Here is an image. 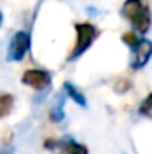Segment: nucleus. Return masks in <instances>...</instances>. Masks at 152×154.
I'll list each match as a JSON object with an SVG mask.
<instances>
[{
	"label": "nucleus",
	"instance_id": "f03ea898",
	"mask_svg": "<svg viewBox=\"0 0 152 154\" xmlns=\"http://www.w3.org/2000/svg\"><path fill=\"white\" fill-rule=\"evenodd\" d=\"M75 45L72 48V53L69 56V61H75L95 43L98 30L92 23H75Z\"/></svg>",
	"mask_w": 152,
	"mask_h": 154
},
{
	"label": "nucleus",
	"instance_id": "6e6552de",
	"mask_svg": "<svg viewBox=\"0 0 152 154\" xmlns=\"http://www.w3.org/2000/svg\"><path fill=\"white\" fill-rule=\"evenodd\" d=\"M59 148H62V151L66 154H88L87 146L80 144V143H77V141H72V139H69V141H61Z\"/></svg>",
	"mask_w": 152,
	"mask_h": 154
},
{
	"label": "nucleus",
	"instance_id": "9b49d317",
	"mask_svg": "<svg viewBox=\"0 0 152 154\" xmlns=\"http://www.w3.org/2000/svg\"><path fill=\"white\" fill-rule=\"evenodd\" d=\"M123 41H124L126 45H128V46L133 49V48L137 46V43L141 41V38H137L134 31H126L124 35H123Z\"/></svg>",
	"mask_w": 152,
	"mask_h": 154
},
{
	"label": "nucleus",
	"instance_id": "20e7f679",
	"mask_svg": "<svg viewBox=\"0 0 152 154\" xmlns=\"http://www.w3.org/2000/svg\"><path fill=\"white\" fill-rule=\"evenodd\" d=\"M51 75L49 72L43 71V69H28L23 75H21V84L28 85L34 90H44L51 85Z\"/></svg>",
	"mask_w": 152,
	"mask_h": 154
},
{
	"label": "nucleus",
	"instance_id": "39448f33",
	"mask_svg": "<svg viewBox=\"0 0 152 154\" xmlns=\"http://www.w3.org/2000/svg\"><path fill=\"white\" fill-rule=\"evenodd\" d=\"M152 56V41L146 38H141L136 48H133V59H131V67L139 71V69L146 67Z\"/></svg>",
	"mask_w": 152,
	"mask_h": 154
},
{
	"label": "nucleus",
	"instance_id": "f8f14e48",
	"mask_svg": "<svg viewBox=\"0 0 152 154\" xmlns=\"http://www.w3.org/2000/svg\"><path fill=\"white\" fill-rule=\"evenodd\" d=\"M15 152V148H13L12 144H10L8 141H5L3 143V146H2V151H0V154H13Z\"/></svg>",
	"mask_w": 152,
	"mask_h": 154
},
{
	"label": "nucleus",
	"instance_id": "9d476101",
	"mask_svg": "<svg viewBox=\"0 0 152 154\" xmlns=\"http://www.w3.org/2000/svg\"><path fill=\"white\" fill-rule=\"evenodd\" d=\"M139 115L152 120V94H149L139 105Z\"/></svg>",
	"mask_w": 152,
	"mask_h": 154
},
{
	"label": "nucleus",
	"instance_id": "f257e3e1",
	"mask_svg": "<svg viewBox=\"0 0 152 154\" xmlns=\"http://www.w3.org/2000/svg\"><path fill=\"white\" fill-rule=\"evenodd\" d=\"M121 13L133 25V28L137 33L146 35L149 31L152 18H151L149 5L146 2H142V0H126L121 7Z\"/></svg>",
	"mask_w": 152,
	"mask_h": 154
},
{
	"label": "nucleus",
	"instance_id": "1a4fd4ad",
	"mask_svg": "<svg viewBox=\"0 0 152 154\" xmlns=\"http://www.w3.org/2000/svg\"><path fill=\"white\" fill-rule=\"evenodd\" d=\"M13 103H15V98L10 94H3L0 97V118H7L10 115V112L13 110Z\"/></svg>",
	"mask_w": 152,
	"mask_h": 154
},
{
	"label": "nucleus",
	"instance_id": "7ed1b4c3",
	"mask_svg": "<svg viewBox=\"0 0 152 154\" xmlns=\"http://www.w3.org/2000/svg\"><path fill=\"white\" fill-rule=\"evenodd\" d=\"M30 45H31L30 33L28 31H16L13 35L12 41H10L7 59L8 61H21L26 56L28 51H30Z\"/></svg>",
	"mask_w": 152,
	"mask_h": 154
},
{
	"label": "nucleus",
	"instance_id": "0eeeda50",
	"mask_svg": "<svg viewBox=\"0 0 152 154\" xmlns=\"http://www.w3.org/2000/svg\"><path fill=\"white\" fill-rule=\"evenodd\" d=\"M62 89H64V92H66V95L69 98H72V100L75 102L77 105H80V107H87V98H85V95L80 92V90L77 89V87L74 85V84H70V82H64V85H62Z\"/></svg>",
	"mask_w": 152,
	"mask_h": 154
},
{
	"label": "nucleus",
	"instance_id": "423d86ee",
	"mask_svg": "<svg viewBox=\"0 0 152 154\" xmlns=\"http://www.w3.org/2000/svg\"><path fill=\"white\" fill-rule=\"evenodd\" d=\"M66 92L57 94L56 100H54L52 107L49 110V120L52 123H61L64 118H66V112H64V105H66Z\"/></svg>",
	"mask_w": 152,
	"mask_h": 154
}]
</instances>
